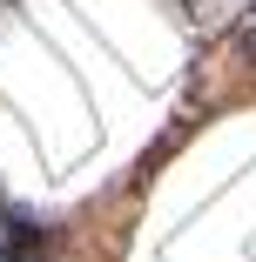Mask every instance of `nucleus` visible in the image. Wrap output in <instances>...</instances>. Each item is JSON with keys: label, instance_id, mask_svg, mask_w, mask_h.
Wrapping results in <instances>:
<instances>
[{"label": "nucleus", "instance_id": "f257e3e1", "mask_svg": "<svg viewBox=\"0 0 256 262\" xmlns=\"http://www.w3.org/2000/svg\"><path fill=\"white\" fill-rule=\"evenodd\" d=\"M249 47H256V20H249Z\"/></svg>", "mask_w": 256, "mask_h": 262}]
</instances>
